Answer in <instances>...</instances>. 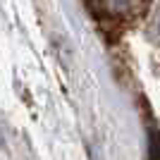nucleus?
<instances>
[{"label": "nucleus", "mask_w": 160, "mask_h": 160, "mask_svg": "<svg viewBox=\"0 0 160 160\" xmlns=\"http://www.w3.org/2000/svg\"><path fill=\"white\" fill-rule=\"evenodd\" d=\"M103 12L110 17H120V19H132L141 14L148 7V0H100Z\"/></svg>", "instance_id": "1"}, {"label": "nucleus", "mask_w": 160, "mask_h": 160, "mask_svg": "<svg viewBox=\"0 0 160 160\" xmlns=\"http://www.w3.org/2000/svg\"><path fill=\"white\" fill-rule=\"evenodd\" d=\"M148 36H151L153 41H160V5H158V12L153 14L151 27H148Z\"/></svg>", "instance_id": "2"}]
</instances>
